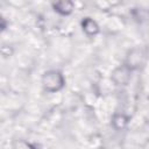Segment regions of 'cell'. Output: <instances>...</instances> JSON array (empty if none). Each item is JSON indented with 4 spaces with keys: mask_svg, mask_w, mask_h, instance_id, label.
<instances>
[{
    "mask_svg": "<svg viewBox=\"0 0 149 149\" xmlns=\"http://www.w3.org/2000/svg\"><path fill=\"white\" fill-rule=\"evenodd\" d=\"M15 149H36L33 144H30L29 142H26L23 140H20L15 143Z\"/></svg>",
    "mask_w": 149,
    "mask_h": 149,
    "instance_id": "52a82bcc",
    "label": "cell"
},
{
    "mask_svg": "<svg viewBox=\"0 0 149 149\" xmlns=\"http://www.w3.org/2000/svg\"><path fill=\"white\" fill-rule=\"evenodd\" d=\"M54 8H55V10H57L58 13H61L63 15H68L72 12L73 3L70 1H59V2L54 3Z\"/></svg>",
    "mask_w": 149,
    "mask_h": 149,
    "instance_id": "277c9868",
    "label": "cell"
},
{
    "mask_svg": "<svg viewBox=\"0 0 149 149\" xmlns=\"http://www.w3.org/2000/svg\"><path fill=\"white\" fill-rule=\"evenodd\" d=\"M42 83H43L44 90L52 93V92L59 91L63 87V85H64V77H63V74L61 72L51 70V71H48V72H45L43 74Z\"/></svg>",
    "mask_w": 149,
    "mask_h": 149,
    "instance_id": "6da1fadb",
    "label": "cell"
},
{
    "mask_svg": "<svg viewBox=\"0 0 149 149\" xmlns=\"http://www.w3.org/2000/svg\"><path fill=\"white\" fill-rule=\"evenodd\" d=\"M83 29L87 35H95L99 30V27L92 19L87 17L83 21Z\"/></svg>",
    "mask_w": 149,
    "mask_h": 149,
    "instance_id": "5b68a950",
    "label": "cell"
},
{
    "mask_svg": "<svg viewBox=\"0 0 149 149\" xmlns=\"http://www.w3.org/2000/svg\"><path fill=\"white\" fill-rule=\"evenodd\" d=\"M143 59V52L140 49H133L128 56H127V61H126V65L129 69H135L137 66H140V64L142 63Z\"/></svg>",
    "mask_w": 149,
    "mask_h": 149,
    "instance_id": "3957f363",
    "label": "cell"
},
{
    "mask_svg": "<svg viewBox=\"0 0 149 149\" xmlns=\"http://www.w3.org/2000/svg\"><path fill=\"white\" fill-rule=\"evenodd\" d=\"M129 73H130V69L125 64L122 66L116 68L113 73H112V79L118 84V85H125L128 83L129 80Z\"/></svg>",
    "mask_w": 149,
    "mask_h": 149,
    "instance_id": "7a4b0ae2",
    "label": "cell"
},
{
    "mask_svg": "<svg viewBox=\"0 0 149 149\" xmlns=\"http://www.w3.org/2000/svg\"><path fill=\"white\" fill-rule=\"evenodd\" d=\"M126 122H127V120H126V118H125L123 115H116V116L114 118V120H113V125H114L118 129L123 128L125 125H126Z\"/></svg>",
    "mask_w": 149,
    "mask_h": 149,
    "instance_id": "8992f818",
    "label": "cell"
}]
</instances>
